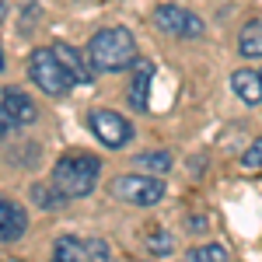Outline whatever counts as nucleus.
I'll return each mask as SVG.
<instances>
[{
	"instance_id": "1",
	"label": "nucleus",
	"mask_w": 262,
	"mask_h": 262,
	"mask_svg": "<svg viewBox=\"0 0 262 262\" xmlns=\"http://www.w3.org/2000/svg\"><path fill=\"white\" fill-rule=\"evenodd\" d=\"M88 60L98 74H122L137 60V42L129 28H101L88 42Z\"/></svg>"
},
{
	"instance_id": "2",
	"label": "nucleus",
	"mask_w": 262,
	"mask_h": 262,
	"mask_svg": "<svg viewBox=\"0 0 262 262\" xmlns=\"http://www.w3.org/2000/svg\"><path fill=\"white\" fill-rule=\"evenodd\" d=\"M98 175H101V161L95 154H63L60 161L53 164V185L60 189L67 200H84L95 192L98 185Z\"/></svg>"
},
{
	"instance_id": "3",
	"label": "nucleus",
	"mask_w": 262,
	"mask_h": 262,
	"mask_svg": "<svg viewBox=\"0 0 262 262\" xmlns=\"http://www.w3.org/2000/svg\"><path fill=\"white\" fill-rule=\"evenodd\" d=\"M28 81L35 84L42 95H49V98H63V95H70V88H74V77L67 74V67H63L60 56L53 53V46H49V49H35V53L28 56Z\"/></svg>"
},
{
	"instance_id": "4",
	"label": "nucleus",
	"mask_w": 262,
	"mask_h": 262,
	"mask_svg": "<svg viewBox=\"0 0 262 262\" xmlns=\"http://www.w3.org/2000/svg\"><path fill=\"white\" fill-rule=\"evenodd\" d=\"M108 192L129 206H158L164 200V182L158 175H119L112 179Z\"/></svg>"
},
{
	"instance_id": "5",
	"label": "nucleus",
	"mask_w": 262,
	"mask_h": 262,
	"mask_svg": "<svg viewBox=\"0 0 262 262\" xmlns=\"http://www.w3.org/2000/svg\"><path fill=\"white\" fill-rule=\"evenodd\" d=\"M88 129L95 133V140L108 150H122L126 143L133 140V126L129 119H122L119 112L112 108H91L88 112Z\"/></svg>"
},
{
	"instance_id": "6",
	"label": "nucleus",
	"mask_w": 262,
	"mask_h": 262,
	"mask_svg": "<svg viewBox=\"0 0 262 262\" xmlns=\"http://www.w3.org/2000/svg\"><path fill=\"white\" fill-rule=\"evenodd\" d=\"M154 25L161 28L164 35H171V39H203L206 35L203 18L192 14L189 7H182V4H161L154 11Z\"/></svg>"
},
{
	"instance_id": "7",
	"label": "nucleus",
	"mask_w": 262,
	"mask_h": 262,
	"mask_svg": "<svg viewBox=\"0 0 262 262\" xmlns=\"http://www.w3.org/2000/svg\"><path fill=\"white\" fill-rule=\"evenodd\" d=\"M53 255L60 262H108L112 248L105 238H77V234H63L53 242Z\"/></svg>"
},
{
	"instance_id": "8",
	"label": "nucleus",
	"mask_w": 262,
	"mask_h": 262,
	"mask_svg": "<svg viewBox=\"0 0 262 262\" xmlns=\"http://www.w3.org/2000/svg\"><path fill=\"white\" fill-rule=\"evenodd\" d=\"M4 108H7V119H11L14 129H25V126H32L39 119V105L21 88H4Z\"/></svg>"
},
{
	"instance_id": "9",
	"label": "nucleus",
	"mask_w": 262,
	"mask_h": 262,
	"mask_svg": "<svg viewBox=\"0 0 262 262\" xmlns=\"http://www.w3.org/2000/svg\"><path fill=\"white\" fill-rule=\"evenodd\" d=\"M25 231H28V213H25V206L14 203V200H7V196H0V245L21 242Z\"/></svg>"
},
{
	"instance_id": "10",
	"label": "nucleus",
	"mask_w": 262,
	"mask_h": 262,
	"mask_svg": "<svg viewBox=\"0 0 262 262\" xmlns=\"http://www.w3.org/2000/svg\"><path fill=\"white\" fill-rule=\"evenodd\" d=\"M53 53L60 56V63L67 67V74L74 77V84H91L95 81V67H91V60L88 56H81V49H74V46H67V42H56L53 46Z\"/></svg>"
},
{
	"instance_id": "11",
	"label": "nucleus",
	"mask_w": 262,
	"mask_h": 262,
	"mask_svg": "<svg viewBox=\"0 0 262 262\" xmlns=\"http://www.w3.org/2000/svg\"><path fill=\"white\" fill-rule=\"evenodd\" d=\"M150 81H154V63L150 60H133V81H129V105L143 112L150 105Z\"/></svg>"
},
{
	"instance_id": "12",
	"label": "nucleus",
	"mask_w": 262,
	"mask_h": 262,
	"mask_svg": "<svg viewBox=\"0 0 262 262\" xmlns=\"http://www.w3.org/2000/svg\"><path fill=\"white\" fill-rule=\"evenodd\" d=\"M231 91L245 105H262V77L255 70H234L231 74Z\"/></svg>"
},
{
	"instance_id": "13",
	"label": "nucleus",
	"mask_w": 262,
	"mask_h": 262,
	"mask_svg": "<svg viewBox=\"0 0 262 262\" xmlns=\"http://www.w3.org/2000/svg\"><path fill=\"white\" fill-rule=\"evenodd\" d=\"M28 200L35 203L39 210H46V213H53V210H60L63 203H67V196H63L56 185H46V182H35L32 189H28Z\"/></svg>"
},
{
	"instance_id": "14",
	"label": "nucleus",
	"mask_w": 262,
	"mask_h": 262,
	"mask_svg": "<svg viewBox=\"0 0 262 262\" xmlns=\"http://www.w3.org/2000/svg\"><path fill=\"white\" fill-rule=\"evenodd\" d=\"M238 53L245 60H262V21L245 25L242 35H238Z\"/></svg>"
},
{
	"instance_id": "15",
	"label": "nucleus",
	"mask_w": 262,
	"mask_h": 262,
	"mask_svg": "<svg viewBox=\"0 0 262 262\" xmlns=\"http://www.w3.org/2000/svg\"><path fill=\"white\" fill-rule=\"evenodd\" d=\"M137 164L147 168L150 175H168V171H171V154H168V150H147V154L137 158Z\"/></svg>"
},
{
	"instance_id": "16",
	"label": "nucleus",
	"mask_w": 262,
	"mask_h": 262,
	"mask_svg": "<svg viewBox=\"0 0 262 262\" xmlns=\"http://www.w3.org/2000/svg\"><path fill=\"white\" fill-rule=\"evenodd\" d=\"M185 259H189V262H227V259H231V252H227L224 245H200V248H192Z\"/></svg>"
},
{
	"instance_id": "17",
	"label": "nucleus",
	"mask_w": 262,
	"mask_h": 262,
	"mask_svg": "<svg viewBox=\"0 0 262 262\" xmlns=\"http://www.w3.org/2000/svg\"><path fill=\"white\" fill-rule=\"evenodd\" d=\"M147 252H150V255H171V252H175V234H171V231H154V234H150V238H147Z\"/></svg>"
},
{
	"instance_id": "18",
	"label": "nucleus",
	"mask_w": 262,
	"mask_h": 262,
	"mask_svg": "<svg viewBox=\"0 0 262 262\" xmlns=\"http://www.w3.org/2000/svg\"><path fill=\"white\" fill-rule=\"evenodd\" d=\"M39 18H42L39 4L28 0V4H25V14H21V21H18V32H21V35H32V28H35V21H39Z\"/></svg>"
},
{
	"instance_id": "19",
	"label": "nucleus",
	"mask_w": 262,
	"mask_h": 262,
	"mask_svg": "<svg viewBox=\"0 0 262 262\" xmlns=\"http://www.w3.org/2000/svg\"><path fill=\"white\" fill-rule=\"evenodd\" d=\"M242 168H248V171H259V168H262V137L242 154Z\"/></svg>"
},
{
	"instance_id": "20",
	"label": "nucleus",
	"mask_w": 262,
	"mask_h": 262,
	"mask_svg": "<svg viewBox=\"0 0 262 262\" xmlns=\"http://www.w3.org/2000/svg\"><path fill=\"white\" fill-rule=\"evenodd\" d=\"M14 126H11V119H7V108H4V88H0V140L11 133Z\"/></svg>"
},
{
	"instance_id": "21",
	"label": "nucleus",
	"mask_w": 262,
	"mask_h": 262,
	"mask_svg": "<svg viewBox=\"0 0 262 262\" xmlns=\"http://www.w3.org/2000/svg\"><path fill=\"white\" fill-rule=\"evenodd\" d=\"M7 21V0H0V25Z\"/></svg>"
},
{
	"instance_id": "22",
	"label": "nucleus",
	"mask_w": 262,
	"mask_h": 262,
	"mask_svg": "<svg viewBox=\"0 0 262 262\" xmlns=\"http://www.w3.org/2000/svg\"><path fill=\"white\" fill-rule=\"evenodd\" d=\"M0 70H4V53H0Z\"/></svg>"
},
{
	"instance_id": "23",
	"label": "nucleus",
	"mask_w": 262,
	"mask_h": 262,
	"mask_svg": "<svg viewBox=\"0 0 262 262\" xmlns=\"http://www.w3.org/2000/svg\"><path fill=\"white\" fill-rule=\"evenodd\" d=\"M259 77H262V74H259Z\"/></svg>"
}]
</instances>
